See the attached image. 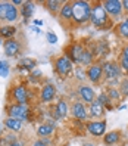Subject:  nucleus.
<instances>
[{"instance_id": "obj_1", "label": "nucleus", "mask_w": 128, "mask_h": 146, "mask_svg": "<svg viewBox=\"0 0 128 146\" xmlns=\"http://www.w3.org/2000/svg\"><path fill=\"white\" fill-rule=\"evenodd\" d=\"M72 18L77 24H84L90 19L91 15V7L87 2H81V0H77L72 3Z\"/></svg>"}, {"instance_id": "obj_2", "label": "nucleus", "mask_w": 128, "mask_h": 146, "mask_svg": "<svg viewBox=\"0 0 128 146\" xmlns=\"http://www.w3.org/2000/svg\"><path fill=\"white\" fill-rule=\"evenodd\" d=\"M90 21L96 25V27H102L105 25L108 21V12L105 11V7L102 3H97L93 6L91 9V15H90Z\"/></svg>"}, {"instance_id": "obj_3", "label": "nucleus", "mask_w": 128, "mask_h": 146, "mask_svg": "<svg viewBox=\"0 0 128 146\" xmlns=\"http://www.w3.org/2000/svg\"><path fill=\"white\" fill-rule=\"evenodd\" d=\"M55 70L59 75L62 77H66L68 74H69L72 71V61L69 59V56H61L56 59L55 62Z\"/></svg>"}, {"instance_id": "obj_4", "label": "nucleus", "mask_w": 128, "mask_h": 146, "mask_svg": "<svg viewBox=\"0 0 128 146\" xmlns=\"http://www.w3.org/2000/svg\"><path fill=\"white\" fill-rule=\"evenodd\" d=\"M7 114H9L11 118H16V119H25L28 117V108L25 105H12L9 109H7Z\"/></svg>"}, {"instance_id": "obj_5", "label": "nucleus", "mask_w": 128, "mask_h": 146, "mask_svg": "<svg viewBox=\"0 0 128 146\" xmlns=\"http://www.w3.org/2000/svg\"><path fill=\"white\" fill-rule=\"evenodd\" d=\"M102 5H103L106 12H109L113 16H116L122 12V2H119V0H106Z\"/></svg>"}, {"instance_id": "obj_6", "label": "nucleus", "mask_w": 128, "mask_h": 146, "mask_svg": "<svg viewBox=\"0 0 128 146\" xmlns=\"http://www.w3.org/2000/svg\"><path fill=\"white\" fill-rule=\"evenodd\" d=\"M13 98L16 100L18 105H25L28 100V93H27V89L24 86H16L13 89Z\"/></svg>"}, {"instance_id": "obj_7", "label": "nucleus", "mask_w": 128, "mask_h": 146, "mask_svg": "<svg viewBox=\"0 0 128 146\" xmlns=\"http://www.w3.org/2000/svg\"><path fill=\"white\" fill-rule=\"evenodd\" d=\"M103 72H105V77L108 80H112V78H116L119 75V66L113 62H108L103 65Z\"/></svg>"}, {"instance_id": "obj_8", "label": "nucleus", "mask_w": 128, "mask_h": 146, "mask_svg": "<svg viewBox=\"0 0 128 146\" xmlns=\"http://www.w3.org/2000/svg\"><path fill=\"white\" fill-rule=\"evenodd\" d=\"M102 74H103V66H102V65H91L87 70V77L90 78V81H93V83H97L100 80Z\"/></svg>"}, {"instance_id": "obj_9", "label": "nucleus", "mask_w": 128, "mask_h": 146, "mask_svg": "<svg viewBox=\"0 0 128 146\" xmlns=\"http://www.w3.org/2000/svg\"><path fill=\"white\" fill-rule=\"evenodd\" d=\"M87 128L91 134L94 136H102L106 130V123L105 121H96V123H88L87 124Z\"/></svg>"}, {"instance_id": "obj_10", "label": "nucleus", "mask_w": 128, "mask_h": 146, "mask_svg": "<svg viewBox=\"0 0 128 146\" xmlns=\"http://www.w3.org/2000/svg\"><path fill=\"white\" fill-rule=\"evenodd\" d=\"M82 53H84V49L81 44H72L71 49H69V59L72 62H81V58H82Z\"/></svg>"}, {"instance_id": "obj_11", "label": "nucleus", "mask_w": 128, "mask_h": 146, "mask_svg": "<svg viewBox=\"0 0 128 146\" xmlns=\"http://www.w3.org/2000/svg\"><path fill=\"white\" fill-rule=\"evenodd\" d=\"M19 52V44L16 40H7L5 43V53L7 56H15Z\"/></svg>"}, {"instance_id": "obj_12", "label": "nucleus", "mask_w": 128, "mask_h": 146, "mask_svg": "<svg viewBox=\"0 0 128 146\" xmlns=\"http://www.w3.org/2000/svg\"><path fill=\"white\" fill-rule=\"evenodd\" d=\"M55 93H56V90H55L52 84H46L44 87H43V90H41V100L43 102H50L55 98Z\"/></svg>"}, {"instance_id": "obj_13", "label": "nucleus", "mask_w": 128, "mask_h": 146, "mask_svg": "<svg viewBox=\"0 0 128 146\" xmlns=\"http://www.w3.org/2000/svg\"><path fill=\"white\" fill-rule=\"evenodd\" d=\"M5 9H6V15H5V19L6 21H15L18 18V11L16 7L13 6V3H5Z\"/></svg>"}, {"instance_id": "obj_14", "label": "nucleus", "mask_w": 128, "mask_h": 146, "mask_svg": "<svg viewBox=\"0 0 128 146\" xmlns=\"http://www.w3.org/2000/svg\"><path fill=\"white\" fill-rule=\"evenodd\" d=\"M80 94H81L82 100L88 102V104H93V100H94V92H93V89L87 87V86L80 87Z\"/></svg>"}, {"instance_id": "obj_15", "label": "nucleus", "mask_w": 128, "mask_h": 146, "mask_svg": "<svg viewBox=\"0 0 128 146\" xmlns=\"http://www.w3.org/2000/svg\"><path fill=\"white\" fill-rule=\"evenodd\" d=\"M72 112H74V117H75V118H78V119H85V118H87V112H85V108H84V105L80 104V102L74 104V106H72Z\"/></svg>"}, {"instance_id": "obj_16", "label": "nucleus", "mask_w": 128, "mask_h": 146, "mask_svg": "<svg viewBox=\"0 0 128 146\" xmlns=\"http://www.w3.org/2000/svg\"><path fill=\"white\" fill-rule=\"evenodd\" d=\"M72 15H74V12H72V3L66 2L62 6V9H61V18L62 19H71Z\"/></svg>"}, {"instance_id": "obj_17", "label": "nucleus", "mask_w": 128, "mask_h": 146, "mask_svg": "<svg viewBox=\"0 0 128 146\" xmlns=\"http://www.w3.org/2000/svg\"><path fill=\"white\" fill-rule=\"evenodd\" d=\"M5 124H6V127H7V128H11V130H15V131L21 130V127H22V121H21V119L11 118V117L5 121Z\"/></svg>"}, {"instance_id": "obj_18", "label": "nucleus", "mask_w": 128, "mask_h": 146, "mask_svg": "<svg viewBox=\"0 0 128 146\" xmlns=\"http://www.w3.org/2000/svg\"><path fill=\"white\" fill-rule=\"evenodd\" d=\"M34 11H36V7H34V3L28 2V3H24L22 6V16L25 19H30L31 16L34 15Z\"/></svg>"}, {"instance_id": "obj_19", "label": "nucleus", "mask_w": 128, "mask_h": 146, "mask_svg": "<svg viewBox=\"0 0 128 146\" xmlns=\"http://www.w3.org/2000/svg\"><path fill=\"white\" fill-rule=\"evenodd\" d=\"M90 114H91V117H102L103 115V106H102L99 102H93L91 104V106H90Z\"/></svg>"}, {"instance_id": "obj_20", "label": "nucleus", "mask_w": 128, "mask_h": 146, "mask_svg": "<svg viewBox=\"0 0 128 146\" xmlns=\"http://www.w3.org/2000/svg\"><path fill=\"white\" fill-rule=\"evenodd\" d=\"M15 33H16V28H15V27H11V25L0 28V36L5 37V38H9V40H11V37L13 36Z\"/></svg>"}, {"instance_id": "obj_21", "label": "nucleus", "mask_w": 128, "mask_h": 146, "mask_svg": "<svg viewBox=\"0 0 128 146\" xmlns=\"http://www.w3.org/2000/svg\"><path fill=\"white\" fill-rule=\"evenodd\" d=\"M66 112H68V106H66V104H65L63 100H61L57 104V106H56V117L57 118H62V117L66 115Z\"/></svg>"}, {"instance_id": "obj_22", "label": "nucleus", "mask_w": 128, "mask_h": 146, "mask_svg": "<svg viewBox=\"0 0 128 146\" xmlns=\"http://www.w3.org/2000/svg\"><path fill=\"white\" fill-rule=\"evenodd\" d=\"M118 139H119V133L118 131H110L105 136V143L106 145H113V143L118 142Z\"/></svg>"}, {"instance_id": "obj_23", "label": "nucleus", "mask_w": 128, "mask_h": 146, "mask_svg": "<svg viewBox=\"0 0 128 146\" xmlns=\"http://www.w3.org/2000/svg\"><path fill=\"white\" fill-rule=\"evenodd\" d=\"M46 7L52 13H56L59 11V7H61V2H57V0H47V2H46Z\"/></svg>"}, {"instance_id": "obj_24", "label": "nucleus", "mask_w": 128, "mask_h": 146, "mask_svg": "<svg viewBox=\"0 0 128 146\" xmlns=\"http://www.w3.org/2000/svg\"><path fill=\"white\" fill-rule=\"evenodd\" d=\"M118 33L121 34L122 37H125V38H128V19H125V21H122L121 24L118 25Z\"/></svg>"}, {"instance_id": "obj_25", "label": "nucleus", "mask_w": 128, "mask_h": 146, "mask_svg": "<svg viewBox=\"0 0 128 146\" xmlns=\"http://www.w3.org/2000/svg\"><path fill=\"white\" fill-rule=\"evenodd\" d=\"M52 131H53V125H50V124H43L38 128L40 136H49V134H52Z\"/></svg>"}, {"instance_id": "obj_26", "label": "nucleus", "mask_w": 128, "mask_h": 146, "mask_svg": "<svg viewBox=\"0 0 128 146\" xmlns=\"http://www.w3.org/2000/svg\"><path fill=\"white\" fill-rule=\"evenodd\" d=\"M19 65L27 68V70H32V68L36 66V61H34V59H22V61L19 62Z\"/></svg>"}, {"instance_id": "obj_27", "label": "nucleus", "mask_w": 128, "mask_h": 146, "mask_svg": "<svg viewBox=\"0 0 128 146\" xmlns=\"http://www.w3.org/2000/svg\"><path fill=\"white\" fill-rule=\"evenodd\" d=\"M7 74H9V65L6 62H2V65H0V77H7Z\"/></svg>"}, {"instance_id": "obj_28", "label": "nucleus", "mask_w": 128, "mask_h": 146, "mask_svg": "<svg viewBox=\"0 0 128 146\" xmlns=\"http://www.w3.org/2000/svg\"><path fill=\"white\" fill-rule=\"evenodd\" d=\"M91 55H93V53L87 52V50H84L82 58H81V64H90V62H91Z\"/></svg>"}, {"instance_id": "obj_29", "label": "nucleus", "mask_w": 128, "mask_h": 146, "mask_svg": "<svg viewBox=\"0 0 128 146\" xmlns=\"http://www.w3.org/2000/svg\"><path fill=\"white\" fill-rule=\"evenodd\" d=\"M46 37H47V41H49V43H52V44L57 41L56 34H53V33H47V34H46Z\"/></svg>"}, {"instance_id": "obj_30", "label": "nucleus", "mask_w": 128, "mask_h": 146, "mask_svg": "<svg viewBox=\"0 0 128 146\" xmlns=\"http://www.w3.org/2000/svg\"><path fill=\"white\" fill-rule=\"evenodd\" d=\"M108 102H109V98L106 96V94L102 93L100 96H99V104H100V105H103V104H108Z\"/></svg>"}, {"instance_id": "obj_31", "label": "nucleus", "mask_w": 128, "mask_h": 146, "mask_svg": "<svg viewBox=\"0 0 128 146\" xmlns=\"http://www.w3.org/2000/svg\"><path fill=\"white\" fill-rule=\"evenodd\" d=\"M6 9H5V3H0V19H5Z\"/></svg>"}, {"instance_id": "obj_32", "label": "nucleus", "mask_w": 128, "mask_h": 146, "mask_svg": "<svg viewBox=\"0 0 128 146\" xmlns=\"http://www.w3.org/2000/svg\"><path fill=\"white\" fill-rule=\"evenodd\" d=\"M121 66L124 68L125 71H128V59H125V58L121 59Z\"/></svg>"}, {"instance_id": "obj_33", "label": "nucleus", "mask_w": 128, "mask_h": 146, "mask_svg": "<svg viewBox=\"0 0 128 146\" xmlns=\"http://www.w3.org/2000/svg\"><path fill=\"white\" fill-rule=\"evenodd\" d=\"M109 94H110L112 98H119V93H118L115 89H110V90H109Z\"/></svg>"}, {"instance_id": "obj_34", "label": "nucleus", "mask_w": 128, "mask_h": 146, "mask_svg": "<svg viewBox=\"0 0 128 146\" xmlns=\"http://www.w3.org/2000/svg\"><path fill=\"white\" fill-rule=\"evenodd\" d=\"M77 77H78V78H81V80H82V78H85V77H84V72L80 70V68L77 70Z\"/></svg>"}, {"instance_id": "obj_35", "label": "nucleus", "mask_w": 128, "mask_h": 146, "mask_svg": "<svg viewBox=\"0 0 128 146\" xmlns=\"http://www.w3.org/2000/svg\"><path fill=\"white\" fill-rule=\"evenodd\" d=\"M122 58L128 59V47H125V49H124V52H122Z\"/></svg>"}, {"instance_id": "obj_36", "label": "nucleus", "mask_w": 128, "mask_h": 146, "mask_svg": "<svg viewBox=\"0 0 128 146\" xmlns=\"http://www.w3.org/2000/svg\"><path fill=\"white\" fill-rule=\"evenodd\" d=\"M122 7H124V9L128 12V0H125V2H122Z\"/></svg>"}, {"instance_id": "obj_37", "label": "nucleus", "mask_w": 128, "mask_h": 146, "mask_svg": "<svg viewBox=\"0 0 128 146\" xmlns=\"http://www.w3.org/2000/svg\"><path fill=\"white\" fill-rule=\"evenodd\" d=\"M34 146H46V143H44V142H41V140H38V142L34 143Z\"/></svg>"}, {"instance_id": "obj_38", "label": "nucleus", "mask_w": 128, "mask_h": 146, "mask_svg": "<svg viewBox=\"0 0 128 146\" xmlns=\"http://www.w3.org/2000/svg\"><path fill=\"white\" fill-rule=\"evenodd\" d=\"M124 87H125L124 89V93H128V84L127 83H124Z\"/></svg>"}, {"instance_id": "obj_39", "label": "nucleus", "mask_w": 128, "mask_h": 146, "mask_svg": "<svg viewBox=\"0 0 128 146\" xmlns=\"http://www.w3.org/2000/svg\"><path fill=\"white\" fill-rule=\"evenodd\" d=\"M13 5H22V2H21V0H15Z\"/></svg>"}, {"instance_id": "obj_40", "label": "nucleus", "mask_w": 128, "mask_h": 146, "mask_svg": "<svg viewBox=\"0 0 128 146\" xmlns=\"http://www.w3.org/2000/svg\"><path fill=\"white\" fill-rule=\"evenodd\" d=\"M11 146H21V143H18V142H15V143H12Z\"/></svg>"}, {"instance_id": "obj_41", "label": "nucleus", "mask_w": 128, "mask_h": 146, "mask_svg": "<svg viewBox=\"0 0 128 146\" xmlns=\"http://www.w3.org/2000/svg\"><path fill=\"white\" fill-rule=\"evenodd\" d=\"M127 146H128V145H127Z\"/></svg>"}]
</instances>
